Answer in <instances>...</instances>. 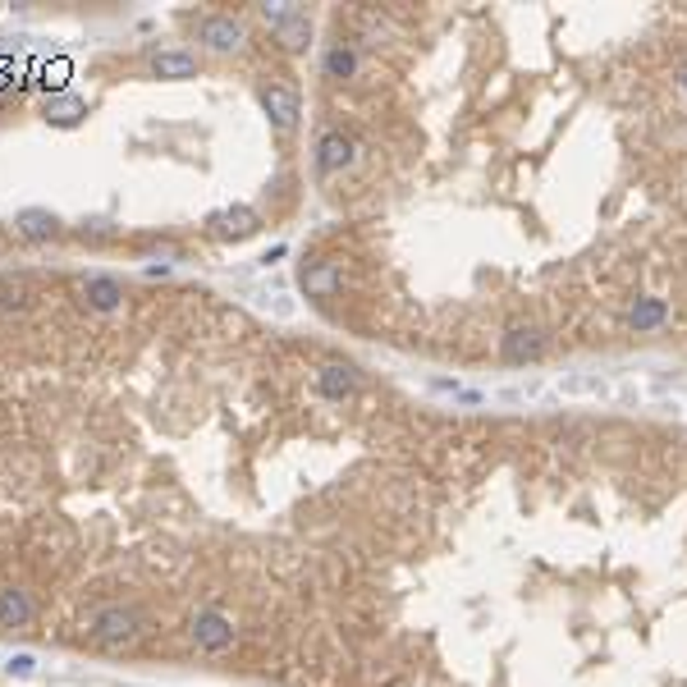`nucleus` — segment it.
Instances as JSON below:
<instances>
[{
	"label": "nucleus",
	"mask_w": 687,
	"mask_h": 687,
	"mask_svg": "<svg viewBox=\"0 0 687 687\" xmlns=\"http://www.w3.org/2000/svg\"><path fill=\"white\" fill-rule=\"evenodd\" d=\"M88 637L97 646H129V641L143 637V614L133 605H101L88 618Z\"/></svg>",
	"instance_id": "f257e3e1"
},
{
	"label": "nucleus",
	"mask_w": 687,
	"mask_h": 687,
	"mask_svg": "<svg viewBox=\"0 0 687 687\" xmlns=\"http://www.w3.org/2000/svg\"><path fill=\"white\" fill-rule=\"evenodd\" d=\"M188 637H193V646H197V650L220 655V650H229V646H234V618H229V614H220V609H202V614L193 618Z\"/></svg>",
	"instance_id": "f03ea898"
},
{
	"label": "nucleus",
	"mask_w": 687,
	"mask_h": 687,
	"mask_svg": "<svg viewBox=\"0 0 687 687\" xmlns=\"http://www.w3.org/2000/svg\"><path fill=\"white\" fill-rule=\"evenodd\" d=\"M358 161V143L344 133V129H325L321 138H316V170L321 174H344Z\"/></svg>",
	"instance_id": "7ed1b4c3"
},
{
	"label": "nucleus",
	"mask_w": 687,
	"mask_h": 687,
	"mask_svg": "<svg viewBox=\"0 0 687 687\" xmlns=\"http://www.w3.org/2000/svg\"><path fill=\"white\" fill-rule=\"evenodd\" d=\"M358 390H363V372L354 363H321L316 367V395L321 399L344 404V399H354Z\"/></svg>",
	"instance_id": "20e7f679"
},
{
	"label": "nucleus",
	"mask_w": 687,
	"mask_h": 687,
	"mask_svg": "<svg viewBox=\"0 0 687 687\" xmlns=\"http://www.w3.org/2000/svg\"><path fill=\"white\" fill-rule=\"evenodd\" d=\"M243 24L234 19V15H211V19H202L197 24V42L206 47V51H216V56H229V51H238L243 47Z\"/></svg>",
	"instance_id": "39448f33"
},
{
	"label": "nucleus",
	"mask_w": 687,
	"mask_h": 687,
	"mask_svg": "<svg viewBox=\"0 0 687 687\" xmlns=\"http://www.w3.org/2000/svg\"><path fill=\"white\" fill-rule=\"evenodd\" d=\"M261 106H266V115H270L275 129H293L298 115H302L298 92H293L289 83H266V88H261Z\"/></svg>",
	"instance_id": "423d86ee"
},
{
	"label": "nucleus",
	"mask_w": 687,
	"mask_h": 687,
	"mask_svg": "<svg viewBox=\"0 0 687 687\" xmlns=\"http://www.w3.org/2000/svg\"><path fill=\"white\" fill-rule=\"evenodd\" d=\"M339 284H344V270H339L334 261H312V266H302V289H307V298H334Z\"/></svg>",
	"instance_id": "0eeeda50"
},
{
	"label": "nucleus",
	"mask_w": 687,
	"mask_h": 687,
	"mask_svg": "<svg viewBox=\"0 0 687 687\" xmlns=\"http://www.w3.org/2000/svg\"><path fill=\"white\" fill-rule=\"evenodd\" d=\"M83 302H88L92 312H115V307L124 302V284H120L115 275H92V280L83 284Z\"/></svg>",
	"instance_id": "6e6552de"
},
{
	"label": "nucleus",
	"mask_w": 687,
	"mask_h": 687,
	"mask_svg": "<svg viewBox=\"0 0 687 687\" xmlns=\"http://www.w3.org/2000/svg\"><path fill=\"white\" fill-rule=\"evenodd\" d=\"M325 79H334V83H344V79H358V69H363V56H358V47L354 42H334L330 51H325Z\"/></svg>",
	"instance_id": "1a4fd4ad"
},
{
	"label": "nucleus",
	"mask_w": 687,
	"mask_h": 687,
	"mask_svg": "<svg viewBox=\"0 0 687 687\" xmlns=\"http://www.w3.org/2000/svg\"><path fill=\"white\" fill-rule=\"evenodd\" d=\"M33 623V596L24 587L0 591V628H28Z\"/></svg>",
	"instance_id": "9d476101"
},
{
	"label": "nucleus",
	"mask_w": 687,
	"mask_h": 687,
	"mask_svg": "<svg viewBox=\"0 0 687 687\" xmlns=\"http://www.w3.org/2000/svg\"><path fill=\"white\" fill-rule=\"evenodd\" d=\"M15 229H19L24 238H33V243H47V238L60 234V220H56L51 211H42V206H28V211L15 216Z\"/></svg>",
	"instance_id": "9b49d317"
},
{
	"label": "nucleus",
	"mask_w": 687,
	"mask_h": 687,
	"mask_svg": "<svg viewBox=\"0 0 687 687\" xmlns=\"http://www.w3.org/2000/svg\"><path fill=\"white\" fill-rule=\"evenodd\" d=\"M152 74L156 79H197V56H188V51H156L152 56Z\"/></svg>",
	"instance_id": "f8f14e48"
},
{
	"label": "nucleus",
	"mask_w": 687,
	"mask_h": 687,
	"mask_svg": "<svg viewBox=\"0 0 687 687\" xmlns=\"http://www.w3.org/2000/svg\"><path fill=\"white\" fill-rule=\"evenodd\" d=\"M216 234H234V238H248L252 229H257V211H248V206H229V211H216L211 220H206Z\"/></svg>",
	"instance_id": "ddd939ff"
},
{
	"label": "nucleus",
	"mask_w": 687,
	"mask_h": 687,
	"mask_svg": "<svg viewBox=\"0 0 687 687\" xmlns=\"http://www.w3.org/2000/svg\"><path fill=\"white\" fill-rule=\"evenodd\" d=\"M275 37H280V47H284V51H307V42H312V24H307V15H302V10H293L284 24H275Z\"/></svg>",
	"instance_id": "4468645a"
},
{
	"label": "nucleus",
	"mask_w": 687,
	"mask_h": 687,
	"mask_svg": "<svg viewBox=\"0 0 687 687\" xmlns=\"http://www.w3.org/2000/svg\"><path fill=\"white\" fill-rule=\"evenodd\" d=\"M42 111H47L51 124H79V120L88 115V101H83V97H51Z\"/></svg>",
	"instance_id": "2eb2a0df"
},
{
	"label": "nucleus",
	"mask_w": 687,
	"mask_h": 687,
	"mask_svg": "<svg viewBox=\"0 0 687 687\" xmlns=\"http://www.w3.org/2000/svg\"><path fill=\"white\" fill-rule=\"evenodd\" d=\"M28 302H33V284H28L24 275H5V280H0V307L24 312Z\"/></svg>",
	"instance_id": "dca6fc26"
},
{
	"label": "nucleus",
	"mask_w": 687,
	"mask_h": 687,
	"mask_svg": "<svg viewBox=\"0 0 687 687\" xmlns=\"http://www.w3.org/2000/svg\"><path fill=\"white\" fill-rule=\"evenodd\" d=\"M5 669H10V678H28V673H37V655H28V650H24V655H15Z\"/></svg>",
	"instance_id": "f3484780"
}]
</instances>
